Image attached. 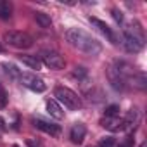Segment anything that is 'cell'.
Instances as JSON below:
<instances>
[{"label": "cell", "mask_w": 147, "mask_h": 147, "mask_svg": "<svg viewBox=\"0 0 147 147\" xmlns=\"http://www.w3.org/2000/svg\"><path fill=\"white\" fill-rule=\"evenodd\" d=\"M66 40L69 42L71 47L78 49L80 52H83L87 55H99L102 52L100 42H97L92 35H88L82 28H69L66 31Z\"/></svg>", "instance_id": "6da1fadb"}, {"label": "cell", "mask_w": 147, "mask_h": 147, "mask_svg": "<svg viewBox=\"0 0 147 147\" xmlns=\"http://www.w3.org/2000/svg\"><path fill=\"white\" fill-rule=\"evenodd\" d=\"M54 97H55L61 104H64V107H67V109H71V111H78V109L82 107V99L78 97V94L73 92V90L67 88V87H55Z\"/></svg>", "instance_id": "7a4b0ae2"}, {"label": "cell", "mask_w": 147, "mask_h": 147, "mask_svg": "<svg viewBox=\"0 0 147 147\" xmlns=\"http://www.w3.org/2000/svg\"><path fill=\"white\" fill-rule=\"evenodd\" d=\"M4 40H5L7 45H11L14 49H21V50H26L33 45V38L28 33H23V31H5Z\"/></svg>", "instance_id": "3957f363"}, {"label": "cell", "mask_w": 147, "mask_h": 147, "mask_svg": "<svg viewBox=\"0 0 147 147\" xmlns=\"http://www.w3.org/2000/svg\"><path fill=\"white\" fill-rule=\"evenodd\" d=\"M19 82L23 87L33 90V92H45L47 90V83L43 82V78L36 76L35 73H21V76H19Z\"/></svg>", "instance_id": "277c9868"}, {"label": "cell", "mask_w": 147, "mask_h": 147, "mask_svg": "<svg viewBox=\"0 0 147 147\" xmlns=\"http://www.w3.org/2000/svg\"><path fill=\"white\" fill-rule=\"evenodd\" d=\"M40 61H42V64H45L50 69H62L66 66L64 57L55 50H42L40 52Z\"/></svg>", "instance_id": "5b68a950"}, {"label": "cell", "mask_w": 147, "mask_h": 147, "mask_svg": "<svg viewBox=\"0 0 147 147\" xmlns=\"http://www.w3.org/2000/svg\"><path fill=\"white\" fill-rule=\"evenodd\" d=\"M107 78H109V83L114 90H126L128 85H126V80L123 78V75L119 73V69L116 67V64H111L107 67Z\"/></svg>", "instance_id": "8992f818"}, {"label": "cell", "mask_w": 147, "mask_h": 147, "mask_svg": "<svg viewBox=\"0 0 147 147\" xmlns=\"http://www.w3.org/2000/svg\"><path fill=\"white\" fill-rule=\"evenodd\" d=\"M88 21H90V24L102 35V36H106L111 43H118L119 40H118V35L113 31V28H109V24H106L104 21H100V19H97V18H88Z\"/></svg>", "instance_id": "52a82bcc"}, {"label": "cell", "mask_w": 147, "mask_h": 147, "mask_svg": "<svg viewBox=\"0 0 147 147\" xmlns=\"http://www.w3.org/2000/svg\"><path fill=\"white\" fill-rule=\"evenodd\" d=\"M123 33H125V35H128V36H131V38H135V40H137V42H140V43H145L144 28L140 26V23H138V21H131V23H128V24L125 26Z\"/></svg>", "instance_id": "ba28073f"}, {"label": "cell", "mask_w": 147, "mask_h": 147, "mask_svg": "<svg viewBox=\"0 0 147 147\" xmlns=\"http://www.w3.org/2000/svg\"><path fill=\"white\" fill-rule=\"evenodd\" d=\"M33 125H35V128H38L40 131H43V133H47V135H50V137H59V135H61L59 125L43 121V119H40V118H35V119H33Z\"/></svg>", "instance_id": "9c48e42d"}, {"label": "cell", "mask_w": 147, "mask_h": 147, "mask_svg": "<svg viewBox=\"0 0 147 147\" xmlns=\"http://www.w3.org/2000/svg\"><path fill=\"white\" fill-rule=\"evenodd\" d=\"M85 135H87V126L83 125V123H75L71 126V130H69V138H71V142L75 144V145H80V144H83V140H85Z\"/></svg>", "instance_id": "30bf717a"}, {"label": "cell", "mask_w": 147, "mask_h": 147, "mask_svg": "<svg viewBox=\"0 0 147 147\" xmlns=\"http://www.w3.org/2000/svg\"><path fill=\"white\" fill-rule=\"evenodd\" d=\"M100 125L109 130V131H121L123 130V119L119 116H113V118H102Z\"/></svg>", "instance_id": "8fae6325"}, {"label": "cell", "mask_w": 147, "mask_h": 147, "mask_svg": "<svg viewBox=\"0 0 147 147\" xmlns=\"http://www.w3.org/2000/svg\"><path fill=\"white\" fill-rule=\"evenodd\" d=\"M123 47H125L126 52L137 54V52H140V50L144 49V43H140V42H137L135 38H131V36H128V35L123 33Z\"/></svg>", "instance_id": "7c38bea8"}, {"label": "cell", "mask_w": 147, "mask_h": 147, "mask_svg": "<svg viewBox=\"0 0 147 147\" xmlns=\"http://www.w3.org/2000/svg\"><path fill=\"white\" fill-rule=\"evenodd\" d=\"M123 119V130H133L135 128V125H137V121H138V111L135 109V107H131L128 113H126V116L125 118H121Z\"/></svg>", "instance_id": "4fadbf2b"}, {"label": "cell", "mask_w": 147, "mask_h": 147, "mask_svg": "<svg viewBox=\"0 0 147 147\" xmlns=\"http://www.w3.org/2000/svg\"><path fill=\"white\" fill-rule=\"evenodd\" d=\"M0 67L4 69V73L7 75V78H9V80H12V82L19 80L21 71L18 69V66H16V64H12V62H2V64H0Z\"/></svg>", "instance_id": "5bb4252c"}, {"label": "cell", "mask_w": 147, "mask_h": 147, "mask_svg": "<svg viewBox=\"0 0 147 147\" xmlns=\"http://www.w3.org/2000/svg\"><path fill=\"white\" fill-rule=\"evenodd\" d=\"M19 59H21V62L23 64H26L30 69H42V61L36 57V55H28V54H21L19 55Z\"/></svg>", "instance_id": "9a60e30c"}, {"label": "cell", "mask_w": 147, "mask_h": 147, "mask_svg": "<svg viewBox=\"0 0 147 147\" xmlns=\"http://www.w3.org/2000/svg\"><path fill=\"white\" fill-rule=\"evenodd\" d=\"M47 113H49L52 118H55V119H62V118H64V111H62V107L57 104V100H47Z\"/></svg>", "instance_id": "2e32d148"}, {"label": "cell", "mask_w": 147, "mask_h": 147, "mask_svg": "<svg viewBox=\"0 0 147 147\" xmlns=\"http://www.w3.org/2000/svg\"><path fill=\"white\" fill-rule=\"evenodd\" d=\"M35 21L40 24V28H45V30L52 26V19L45 12H35Z\"/></svg>", "instance_id": "e0dca14e"}, {"label": "cell", "mask_w": 147, "mask_h": 147, "mask_svg": "<svg viewBox=\"0 0 147 147\" xmlns=\"http://www.w3.org/2000/svg\"><path fill=\"white\" fill-rule=\"evenodd\" d=\"M12 16V5L5 0H0V19H9Z\"/></svg>", "instance_id": "ac0fdd59"}, {"label": "cell", "mask_w": 147, "mask_h": 147, "mask_svg": "<svg viewBox=\"0 0 147 147\" xmlns=\"http://www.w3.org/2000/svg\"><path fill=\"white\" fill-rule=\"evenodd\" d=\"M71 76L75 78V80H78V82H85L88 78V71L83 66H78V67H75V71L71 73Z\"/></svg>", "instance_id": "d6986e66"}, {"label": "cell", "mask_w": 147, "mask_h": 147, "mask_svg": "<svg viewBox=\"0 0 147 147\" xmlns=\"http://www.w3.org/2000/svg\"><path fill=\"white\" fill-rule=\"evenodd\" d=\"M113 116H119V106H116V104L107 106L104 111V118H113Z\"/></svg>", "instance_id": "ffe728a7"}, {"label": "cell", "mask_w": 147, "mask_h": 147, "mask_svg": "<svg viewBox=\"0 0 147 147\" xmlns=\"http://www.w3.org/2000/svg\"><path fill=\"white\" fill-rule=\"evenodd\" d=\"M114 145H116V138L114 137H104L97 144V147H114Z\"/></svg>", "instance_id": "44dd1931"}, {"label": "cell", "mask_w": 147, "mask_h": 147, "mask_svg": "<svg viewBox=\"0 0 147 147\" xmlns=\"http://www.w3.org/2000/svg\"><path fill=\"white\" fill-rule=\"evenodd\" d=\"M133 144H135V138H133V135L130 133V135H126V138H125L118 147H133Z\"/></svg>", "instance_id": "7402d4cb"}, {"label": "cell", "mask_w": 147, "mask_h": 147, "mask_svg": "<svg viewBox=\"0 0 147 147\" xmlns=\"http://www.w3.org/2000/svg\"><path fill=\"white\" fill-rule=\"evenodd\" d=\"M7 104V92H5V88L2 87V83H0V106H5Z\"/></svg>", "instance_id": "603a6c76"}, {"label": "cell", "mask_w": 147, "mask_h": 147, "mask_svg": "<svg viewBox=\"0 0 147 147\" xmlns=\"http://www.w3.org/2000/svg\"><path fill=\"white\" fill-rule=\"evenodd\" d=\"M113 18L116 23H123V12L118 11V9H113Z\"/></svg>", "instance_id": "cb8c5ba5"}, {"label": "cell", "mask_w": 147, "mask_h": 147, "mask_svg": "<svg viewBox=\"0 0 147 147\" xmlns=\"http://www.w3.org/2000/svg\"><path fill=\"white\" fill-rule=\"evenodd\" d=\"M7 130V126H5V121L2 119V118H0V133H4Z\"/></svg>", "instance_id": "d4e9b609"}, {"label": "cell", "mask_w": 147, "mask_h": 147, "mask_svg": "<svg viewBox=\"0 0 147 147\" xmlns=\"http://www.w3.org/2000/svg\"><path fill=\"white\" fill-rule=\"evenodd\" d=\"M28 145H30V147H35V144H33V142H31V140H30V142H28Z\"/></svg>", "instance_id": "484cf974"}, {"label": "cell", "mask_w": 147, "mask_h": 147, "mask_svg": "<svg viewBox=\"0 0 147 147\" xmlns=\"http://www.w3.org/2000/svg\"><path fill=\"white\" fill-rule=\"evenodd\" d=\"M140 147H147V144H145V142H142V144H140Z\"/></svg>", "instance_id": "4316f807"}, {"label": "cell", "mask_w": 147, "mask_h": 147, "mask_svg": "<svg viewBox=\"0 0 147 147\" xmlns=\"http://www.w3.org/2000/svg\"><path fill=\"white\" fill-rule=\"evenodd\" d=\"M0 52H2V45H0Z\"/></svg>", "instance_id": "83f0119b"}, {"label": "cell", "mask_w": 147, "mask_h": 147, "mask_svg": "<svg viewBox=\"0 0 147 147\" xmlns=\"http://www.w3.org/2000/svg\"><path fill=\"white\" fill-rule=\"evenodd\" d=\"M12 147H19V145H12Z\"/></svg>", "instance_id": "f1b7e54d"}]
</instances>
